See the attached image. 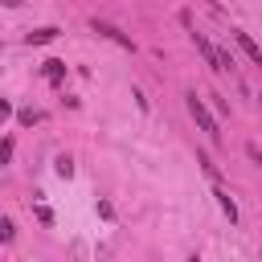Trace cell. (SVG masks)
I'll return each mask as SVG.
<instances>
[{"mask_svg":"<svg viewBox=\"0 0 262 262\" xmlns=\"http://www.w3.org/2000/svg\"><path fill=\"white\" fill-rule=\"evenodd\" d=\"M8 115H12V106H8L4 98H0V119H8Z\"/></svg>","mask_w":262,"mask_h":262,"instance_id":"obj_13","label":"cell"},{"mask_svg":"<svg viewBox=\"0 0 262 262\" xmlns=\"http://www.w3.org/2000/svg\"><path fill=\"white\" fill-rule=\"evenodd\" d=\"M53 37H57V29H53V25H45V29H33L25 41H29V45H49Z\"/></svg>","mask_w":262,"mask_h":262,"instance_id":"obj_5","label":"cell"},{"mask_svg":"<svg viewBox=\"0 0 262 262\" xmlns=\"http://www.w3.org/2000/svg\"><path fill=\"white\" fill-rule=\"evenodd\" d=\"M90 29H94V33H102L106 41H115V45H123V49H135V45H131V37H127L123 29H115L111 20H98V16H94V20H90Z\"/></svg>","mask_w":262,"mask_h":262,"instance_id":"obj_2","label":"cell"},{"mask_svg":"<svg viewBox=\"0 0 262 262\" xmlns=\"http://www.w3.org/2000/svg\"><path fill=\"white\" fill-rule=\"evenodd\" d=\"M20 123H25V127H33V123H41V115H37V111H20Z\"/></svg>","mask_w":262,"mask_h":262,"instance_id":"obj_10","label":"cell"},{"mask_svg":"<svg viewBox=\"0 0 262 262\" xmlns=\"http://www.w3.org/2000/svg\"><path fill=\"white\" fill-rule=\"evenodd\" d=\"M209 98H213V111H221V115H225V111H229V102H225V98H221V94H209Z\"/></svg>","mask_w":262,"mask_h":262,"instance_id":"obj_12","label":"cell"},{"mask_svg":"<svg viewBox=\"0 0 262 262\" xmlns=\"http://www.w3.org/2000/svg\"><path fill=\"white\" fill-rule=\"evenodd\" d=\"M53 168H57V176H74V160H70V156H57Z\"/></svg>","mask_w":262,"mask_h":262,"instance_id":"obj_8","label":"cell"},{"mask_svg":"<svg viewBox=\"0 0 262 262\" xmlns=\"http://www.w3.org/2000/svg\"><path fill=\"white\" fill-rule=\"evenodd\" d=\"M184 106H188V115L196 119V127H201V131H205L213 143H221V131H217V115H213V111H209V106L196 98V90H188V94H184Z\"/></svg>","mask_w":262,"mask_h":262,"instance_id":"obj_1","label":"cell"},{"mask_svg":"<svg viewBox=\"0 0 262 262\" xmlns=\"http://www.w3.org/2000/svg\"><path fill=\"white\" fill-rule=\"evenodd\" d=\"M61 74H66V61L49 57V61H45V78H49V82H61Z\"/></svg>","mask_w":262,"mask_h":262,"instance_id":"obj_7","label":"cell"},{"mask_svg":"<svg viewBox=\"0 0 262 262\" xmlns=\"http://www.w3.org/2000/svg\"><path fill=\"white\" fill-rule=\"evenodd\" d=\"M213 196H217V205H221V213H225V217H229V221H237V205H233V196H229V192H225V188H217V192H213Z\"/></svg>","mask_w":262,"mask_h":262,"instance_id":"obj_6","label":"cell"},{"mask_svg":"<svg viewBox=\"0 0 262 262\" xmlns=\"http://www.w3.org/2000/svg\"><path fill=\"white\" fill-rule=\"evenodd\" d=\"M233 41H237V49H242L254 66H262V49H258V41H254L250 33H233Z\"/></svg>","mask_w":262,"mask_h":262,"instance_id":"obj_3","label":"cell"},{"mask_svg":"<svg viewBox=\"0 0 262 262\" xmlns=\"http://www.w3.org/2000/svg\"><path fill=\"white\" fill-rule=\"evenodd\" d=\"M16 237V229H12V221L8 217H0V242H12Z\"/></svg>","mask_w":262,"mask_h":262,"instance_id":"obj_9","label":"cell"},{"mask_svg":"<svg viewBox=\"0 0 262 262\" xmlns=\"http://www.w3.org/2000/svg\"><path fill=\"white\" fill-rule=\"evenodd\" d=\"M0 4H4V8H16V4H20V0H0Z\"/></svg>","mask_w":262,"mask_h":262,"instance_id":"obj_14","label":"cell"},{"mask_svg":"<svg viewBox=\"0 0 262 262\" xmlns=\"http://www.w3.org/2000/svg\"><path fill=\"white\" fill-rule=\"evenodd\" d=\"M192 41H196V49H201V57H205V66L221 74V61H217V49H213V45L205 41V33H192Z\"/></svg>","mask_w":262,"mask_h":262,"instance_id":"obj_4","label":"cell"},{"mask_svg":"<svg viewBox=\"0 0 262 262\" xmlns=\"http://www.w3.org/2000/svg\"><path fill=\"white\" fill-rule=\"evenodd\" d=\"M8 160H12V139H4V143H0V164H8Z\"/></svg>","mask_w":262,"mask_h":262,"instance_id":"obj_11","label":"cell"}]
</instances>
